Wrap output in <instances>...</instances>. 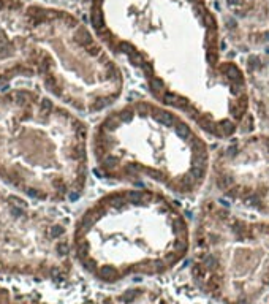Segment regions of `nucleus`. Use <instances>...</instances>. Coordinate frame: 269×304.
I'll list each match as a JSON object with an SVG mask.
<instances>
[{"mask_svg": "<svg viewBox=\"0 0 269 304\" xmlns=\"http://www.w3.org/2000/svg\"><path fill=\"white\" fill-rule=\"evenodd\" d=\"M56 97L0 90V182L36 203L76 200L86 184L87 128Z\"/></svg>", "mask_w": 269, "mask_h": 304, "instance_id": "nucleus-1", "label": "nucleus"}, {"mask_svg": "<svg viewBox=\"0 0 269 304\" xmlns=\"http://www.w3.org/2000/svg\"><path fill=\"white\" fill-rule=\"evenodd\" d=\"M81 54L100 57V49L71 15L35 0H0V90L36 78L52 97L89 109Z\"/></svg>", "mask_w": 269, "mask_h": 304, "instance_id": "nucleus-2", "label": "nucleus"}, {"mask_svg": "<svg viewBox=\"0 0 269 304\" xmlns=\"http://www.w3.org/2000/svg\"><path fill=\"white\" fill-rule=\"evenodd\" d=\"M40 203L0 182V273L62 277L59 266L48 263V249L63 242L65 227L52 219Z\"/></svg>", "mask_w": 269, "mask_h": 304, "instance_id": "nucleus-3", "label": "nucleus"}, {"mask_svg": "<svg viewBox=\"0 0 269 304\" xmlns=\"http://www.w3.org/2000/svg\"><path fill=\"white\" fill-rule=\"evenodd\" d=\"M165 101L168 105H174L177 108H187V101L184 98H179L174 94H165Z\"/></svg>", "mask_w": 269, "mask_h": 304, "instance_id": "nucleus-4", "label": "nucleus"}, {"mask_svg": "<svg viewBox=\"0 0 269 304\" xmlns=\"http://www.w3.org/2000/svg\"><path fill=\"white\" fill-rule=\"evenodd\" d=\"M106 200L109 201L111 209H122L124 204H125V201H127V198L122 196V195H116V196H109V198H106Z\"/></svg>", "mask_w": 269, "mask_h": 304, "instance_id": "nucleus-5", "label": "nucleus"}, {"mask_svg": "<svg viewBox=\"0 0 269 304\" xmlns=\"http://www.w3.org/2000/svg\"><path fill=\"white\" fill-rule=\"evenodd\" d=\"M155 119L160 124H163V125H166V127H170L173 125V122H174V119H173V116L170 113H165V111H157L155 113Z\"/></svg>", "mask_w": 269, "mask_h": 304, "instance_id": "nucleus-6", "label": "nucleus"}, {"mask_svg": "<svg viewBox=\"0 0 269 304\" xmlns=\"http://www.w3.org/2000/svg\"><path fill=\"white\" fill-rule=\"evenodd\" d=\"M116 268H112V266H102L100 268V276H102L103 279H108V280H111L116 277Z\"/></svg>", "mask_w": 269, "mask_h": 304, "instance_id": "nucleus-7", "label": "nucleus"}, {"mask_svg": "<svg viewBox=\"0 0 269 304\" xmlns=\"http://www.w3.org/2000/svg\"><path fill=\"white\" fill-rule=\"evenodd\" d=\"M143 192H139V190H133V192H130L128 195H127V200L131 201V203H135V204H139L141 201H143Z\"/></svg>", "mask_w": 269, "mask_h": 304, "instance_id": "nucleus-8", "label": "nucleus"}, {"mask_svg": "<svg viewBox=\"0 0 269 304\" xmlns=\"http://www.w3.org/2000/svg\"><path fill=\"white\" fill-rule=\"evenodd\" d=\"M176 135L182 138V140H185V138H189L190 136V128L184 125V124H179V125L176 127Z\"/></svg>", "mask_w": 269, "mask_h": 304, "instance_id": "nucleus-9", "label": "nucleus"}, {"mask_svg": "<svg viewBox=\"0 0 269 304\" xmlns=\"http://www.w3.org/2000/svg\"><path fill=\"white\" fill-rule=\"evenodd\" d=\"M225 70H226V73H228V78H231L233 81H239V79H241L239 70H238L234 65H226Z\"/></svg>", "mask_w": 269, "mask_h": 304, "instance_id": "nucleus-10", "label": "nucleus"}, {"mask_svg": "<svg viewBox=\"0 0 269 304\" xmlns=\"http://www.w3.org/2000/svg\"><path fill=\"white\" fill-rule=\"evenodd\" d=\"M206 167V155H195L193 157V167L191 168H203Z\"/></svg>", "mask_w": 269, "mask_h": 304, "instance_id": "nucleus-11", "label": "nucleus"}, {"mask_svg": "<svg viewBox=\"0 0 269 304\" xmlns=\"http://www.w3.org/2000/svg\"><path fill=\"white\" fill-rule=\"evenodd\" d=\"M220 125H222L223 132H225L226 135H230V133H233V132H234V125H233L231 122H228V121H223V122L220 124Z\"/></svg>", "mask_w": 269, "mask_h": 304, "instance_id": "nucleus-12", "label": "nucleus"}, {"mask_svg": "<svg viewBox=\"0 0 269 304\" xmlns=\"http://www.w3.org/2000/svg\"><path fill=\"white\" fill-rule=\"evenodd\" d=\"M150 86H152V89H155V90H163V81L158 79V78H152V79H150Z\"/></svg>", "mask_w": 269, "mask_h": 304, "instance_id": "nucleus-13", "label": "nucleus"}, {"mask_svg": "<svg viewBox=\"0 0 269 304\" xmlns=\"http://www.w3.org/2000/svg\"><path fill=\"white\" fill-rule=\"evenodd\" d=\"M130 59H131V62H133L135 65H139V67H141V65L144 63L143 57H141V54H138V52H133V54L130 56Z\"/></svg>", "mask_w": 269, "mask_h": 304, "instance_id": "nucleus-14", "label": "nucleus"}, {"mask_svg": "<svg viewBox=\"0 0 269 304\" xmlns=\"http://www.w3.org/2000/svg\"><path fill=\"white\" fill-rule=\"evenodd\" d=\"M119 49L122 51V52H127L128 56H131V54L135 52L133 48H131V46H130L128 43H120V44H119Z\"/></svg>", "mask_w": 269, "mask_h": 304, "instance_id": "nucleus-15", "label": "nucleus"}, {"mask_svg": "<svg viewBox=\"0 0 269 304\" xmlns=\"http://www.w3.org/2000/svg\"><path fill=\"white\" fill-rule=\"evenodd\" d=\"M191 176H193L195 179H201L204 176V169L203 168H191Z\"/></svg>", "mask_w": 269, "mask_h": 304, "instance_id": "nucleus-16", "label": "nucleus"}, {"mask_svg": "<svg viewBox=\"0 0 269 304\" xmlns=\"http://www.w3.org/2000/svg\"><path fill=\"white\" fill-rule=\"evenodd\" d=\"M119 121H124V122H128L131 121V113L130 111H124L119 114Z\"/></svg>", "mask_w": 269, "mask_h": 304, "instance_id": "nucleus-17", "label": "nucleus"}, {"mask_svg": "<svg viewBox=\"0 0 269 304\" xmlns=\"http://www.w3.org/2000/svg\"><path fill=\"white\" fill-rule=\"evenodd\" d=\"M136 295H138V292H136V290H131L130 293H125V295H124V299H125V301H131V299H135Z\"/></svg>", "mask_w": 269, "mask_h": 304, "instance_id": "nucleus-18", "label": "nucleus"}, {"mask_svg": "<svg viewBox=\"0 0 269 304\" xmlns=\"http://www.w3.org/2000/svg\"><path fill=\"white\" fill-rule=\"evenodd\" d=\"M141 67H143V70H144L146 75H152V65H150V63H146V62H144Z\"/></svg>", "mask_w": 269, "mask_h": 304, "instance_id": "nucleus-19", "label": "nucleus"}, {"mask_svg": "<svg viewBox=\"0 0 269 304\" xmlns=\"http://www.w3.org/2000/svg\"><path fill=\"white\" fill-rule=\"evenodd\" d=\"M149 173H150V176L155 177L157 181H163V174H162L160 171H149Z\"/></svg>", "mask_w": 269, "mask_h": 304, "instance_id": "nucleus-20", "label": "nucleus"}, {"mask_svg": "<svg viewBox=\"0 0 269 304\" xmlns=\"http://www.w3.org/2000/svg\"><path fill=\"white\" fill-rule=\"evenodd\" d=\"M204 265H206V266H207V268H212V266H214V265H215V260H214V258H212V257H207V258H206V260H204Z\"/></svg>", "mask_w": 269, "mask_h": 304, "instance_id": "nucleus-21", "label": "nucleus"}, {"mask_svg": "<svg viewBox=\"0 0 269 304\" xmlns=\"http://www.w3.org/2000/svg\"><path fill=\"white\" fill-rule=\"evenodd\" d=\"M136 109H138V113H141V114H146L149 111V108L146 106V105H138V108H136Z\"/></svg>", "mask_w": 269, "mask_h": 304, "instance_id": "nucleus-22", "label": "nucleus"}, {"mask_svg": "<svg viewBox=\"0 0 269 304\" xmlns=\"http://www.w3.org/2000/svg\"><path fill=\"white\" fill-rule=\"evenodd\" d=\"M193 179H195V177L191 176V173H189V174L185 176V179H184V184H185V185H189L190 182H193Z\"/></svg>", "mask_w": 269, "mask_h": 304, "instance_id": "nucleus-23", "label": "nucleus"}, {"mask_svg": "<svg viewBox=\"0 0 269 304\" xmlns=\"http://www.w3.org/2000/svg\"><path fill=\"white\" fill-rule=\"evenodd\" d=\"M127 171H128V173H138V171H139V167H136V165H130V167L127 168Z\"/></svg>", "mask_w": 269, "mask_h": 304, "instance_id": "nucleus-24", "label": "nucleus"}, {"mask_svg": "<svg viewBox=\"0 0 269 304\" xmlns=\"http://www.w3.org/2000/svg\"><path fill=\"white\" fill-rule=\"evenodd\" d=\"M250 62H252V63H250V67H252V68H253V67H255V68L260 67V65H258V63H260L258 59H253V57H252V59H250Z\"/></svg>", "mask_w": 269, "mask_h": 304, "instance_id": "nucleus-25", "label": "nucleus"}, {"mask_svg": "<svg viewBox=\"0 0 269 304\" xmlns=\"http://www.w3.org/2000/svg\"><path fill=\"white\" fill-rule=\"evenodd\" d=\"M176 257H177L176 253H171V255H168V257H166V261H168V263H173V261L176 260Z\"/></svg>", "mask_w": 269, "mask_h": 304, "instance_id": "nucleus-26", "label": "nucleus"}, {"mask_svg": "<svg viewBox=\"0 0 269 304\" xmlns=\"http://www.w3.org/2000/svg\"><path fill=\"white\" fill-rule=\"evenodd\" d=\"M207 60H209V62H214V60H215V57H214L212 54H207Z\"/></svg>", "mask_w": 269, "mask_h": 304, "instance_id": "nucleus-27", "label": "nucleus"}, {"mask_svg": "<svg viewBox=\"0 0 269 304\" xmlns=\"http://www.w3.org/2000/svg\"><path fill=\"white\" fill-rule=\"evenodd\" d=\"M228 2H230V3H238L239 0H228Z\"/></svg>", "mask_w": 269, "mask_h": 304, "instance_id": "nucleus-28", "label": "nucleus"}, {"mask_svg": "<svg viewBox=\"0 0 269 304\" xmlns=\"http://www.w3.org/2000/svg\"><path fill=\"white\" fill-rule=\"evenodd\" d=\"M266 147H268V152H269V140H268V143H266Z\"/></svg>", "mask_w": 269, "mask_h": 304, "instance_id": "nucleus-29", "label": "nucleus"}, {"mask_svg": "<svg viewBox=\"0 0 269 304\" xmlns=\"http://www.w3.org/2000/svg\"><path fill=\"white\" fill-rule=\"evenodd\" d=\"M266 38H268V40H269V33H268V35H266Z\"/></svg>", "mask_w": 269, "mask_h": 304, "instance_id": "nucleus-30", "label": "nucleus"}]
</instances>
